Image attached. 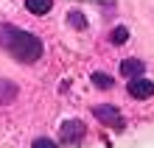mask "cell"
<instances>
[{
  "mask_svg": "<svg viewBox=\"0 0 154 148\" xmlns=\"http://www.w3.org/2000/svg\"><path fill=\"white\" fill-rule=\"evenodd\" d=\"M93 84L98 89H109L115 81H112V76H106V73H93Z\"/></svg>",
  "mask_w": 154,
  "mask_h": 148,
  "instance_id": "cell-7",
  "label": "cell"
},
{
  "mask_svg": "<svg viewBox=\"0 0 154 148\" xmlns=\"http://www.w3.org/2000/svg\"><path fill=\"white\" fill-rule=\"evenodd\" d=\"M70 23H76L79 28H84V20H81V14H70Z\"/></svg>",
  "mask_w": 154,
  "mask_h": 148,
  "instance_id": "cell-10",
  "label": "cell"
},
{
  "mask_svg": "<svg viewBox=\"0 0 154 148\" xmlns=\"http://www.w3.org/2000/svg\"><path fill=\"white\" fill-rule=\"evenodd\" d=\"M0 48H6L17 62L31 64L42 56V42L28 31H20L14 25H0Z\"/></svg>",
  "mask_w": 154,
  "mask_h": 148,
  "instance_id": "cell-1",
  "label": "cell"
},
{
  "mask_svg": "<svg viewBox=\"0 0 154 148\" xmlns=\"http://www.w3.org/2000/svg\"><path fill=\"white\" fill-rule=\"evenodd\" d=\"M51 6H53V0H25V8H28L31 14H37V17L48 14Z\"/></svg>",
  "mask_w": 154,
  "mask_h": 148,
  "instance_id": "cell-6",
  "label": "cell"
},
{
  "mask_svg": "<svg viewBox=\"0 0 154 148\" xmlns=\"http://www.w3.org/2000/svg\"><path fill=\"white\" fill-rule=\"evenodd\" d=\"M109 39H112L115 45H123L126 39H129V31H126V28H123V25H118V28H115V31L109 34Z\"/></svg>",
  "mask_w": 154,
  "mask_h": 148,
  "instance_id": "cell-8",
  "label": "cell"
},
{
  "mask_svg": "<svg viewBox=\"0 0 154 148\" xmlns=\"http://www.w3.org/2000/svg\"><path fill=\"white\" fill-rule=\"evenodd\" d=\"M81 137H84V123L81 120H67L62 126V140L65 143H79Z\"/></svg>",
  "mask_w": 154,
  "mask_h": 148,
  "instance_id": "cell-4",
  "label": "cell"
},
{
  "mask_svg": "<svg viewBox=\"0 0 154 148\" xmlns=\"http://www.w3.org/2000/svg\"><path fill=\"white\" fill-rule=\"evenodd\" d=\"M93 115L101 120V123H106L109 128H123V117H121V112H118V106H109V104L93 106Z\"/></svg>",
  "mask_w": 154,
  "mask_h": 148,
  "instance_id": "cell-2",
  "label": "cell"
},
{
  "mask_svg": "<svg viewBox=\"0 0 154 148\" xmlns=\"http://www.w3.org/2000/svg\"><path fill=\"white\" fill-rule=\"evenodd\" d=\"M143 70H146V64L140 59H123L121 62V73L126 78H137V76H143Z\"/></svg>",
  "mask_w": 154,
  "mask_h": 148,
  "instance_id": "cell-5",
  "label": "cell"
},
{
  "mask_svg": "<svg viewBox=\"0 0 154 148\" xmlns=\"http://www.w3.org/2000/svg\"><path fill=\"white\" fill-rule=\"evenodd\" d=\"M31 148H56V143L48 140V137H39V140H34V145H31Z\"/></svg>",
  "mask_w": 154,
  "mask_h": 148,
  "instance_id": "cell-9",
  "label": "cell"
},
{
  "mask_svg": "<svg viewBox=\"0 0 154 148\" xmlns=\"http://www.w3.org/2000/svg\"><path fill=\"white\" fill-rule=\"evenodd\" d=\"M126 89H129V95H132V98L146 101V98H151V95H154V81L137 76V78H129V87H126Z\"/></svg>",
  "mask_w": 154,
  "mask_h": 148,
  "instance_id": "cell-3",
  "label": "cell"
}]
</instances>
